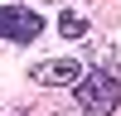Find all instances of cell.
Here are the masks:
<instances>
[{"instance_id": "obj_1", "label": "cell", "mask_w": 121, "mask_h": 116, "mask_svg": "<svg viewBox=\"0 0 121 116\" xmlns=\"http://www.w3.org/2000/svg\"><path fill=\"white\" fill-rule=\"evenodd\" d=\"M73 102L82 106V116H116L121 106V82L112 68H87L73 87Z\"/></svg>"}, {"instance_id": "obj_2", "label": "cell", "mask_w": 121, "mask_h": 116, "mask_svg": "<svg viewBox=\"0 0 121 116\" xmlns=\"http://www.w3.org/2000/svg\"><path fill=\"white\" fill-rule=\"evenodd\" d=\"M39 29H44V19H39L34 10H24V5H0V39H10V44H34Z\"/></svg>"}, {"instance_id": "obj_3", "label": "cell", "mask_w": 121, "mask_h": 116, "mask_svg": "<svg viewBox=\"0 0 121 116\" xmlns=\"http://www.w3.org/2000/svg\"><path fill=\"white\" fill-rule=\"evenodd\" d=\"M82 73H87V68L78 63V58H44V63L29 68V77H34L39 87H78Z\"/></svg>"}, {"instance_id": "obj_4", "label": "cell", "mask_w": 121, "mask_h": 116, "mask_svg": "<svg viewBox=\"0 0 121 116\" xmlns=\"http://www.w3.org/2000/svg\"><path fill=\"white\" fill-rule=\"evenodd\" d=\"M58 34L63 39H82L87 34V19L78 15V10H63V15H58Z\"/></svg>"}]
</instances>
